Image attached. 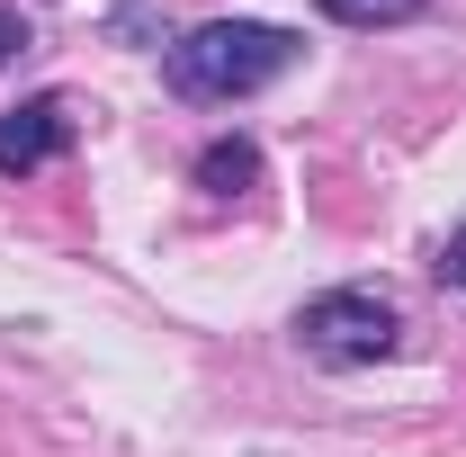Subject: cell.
Returning <instances> with one entry per match:
<instances>
[{"mask_svg": "<svg viewBox=\"0 0 466 457\" xmlns=\"http://www.w3.org/2000/svg\"><path fill=\"white\" fill-rule=\"evenodd\" d=\"M72 144H81V117H72V99H63V90H36V99L0 108V179L55 171Z\"/></svg>", "mask_w": 466, "mask_h": 457, "instance_id": "3957f363", "label": "cell"}, {"mask_svg": "<svg viewBox=\"0 0 466 457\" xmlns=\"http://www.w3.org/2000/svg\"><path fill=\"white\" fill-rule=\"evenodd\" d=\"M198 188H207V198H251V188H260V144H251V135H216V144L198 153Z\"/></svg>", "mask_w": 466, "mask_h": 457, "instance_id": "277c9868", "label": "cell"}, {"mask_svg": "<svg viewBox=\"0 0 466 457\" xmlns=\"http://www.w3.org/2000/svg\"><path fill=\"white\" fill-rule=\"evenodd\" d=\"M296 27H269V18H207L188 27L179 46H162V81L198 108H233V99H260L269 81L296 72Z\"/></svg>", "mask_w": 466, "mask_h": 457, "instance_id": "6da1fadb", "label": "cell"}, {"mask_svg": "<svg viewBox=\"0 0 466 457\" xmlns=\"http://www.w3.org/2000/svg\"><path fill=\"white\" fill-rule=\"evenodd\" d=\"M431 279H440V287H466V225L440 233V251H431Z\"/></svg>", "mask_w": 466, "mask_h": 457, "instance_id": "8992f818", "label": "cell"}, {"mask_svg": "<svg viewBox=\"0 0 466 457\" xmlns=\"http://www.w3.org/2000/svg\"><path fill=\"white\" fill-rule=\"evenodd\" d=\"M18 55H27V18L0 0V63H18Z\"/></svg>", "mask_w": 466, "mask_h": 457, "instance_id": "52a82bcc", "label": "cell"}, {"mask_svg": "<svg viewBox=\"0 0 466 457\" xmlns=\"http://www.w3.org/2000/svg\"><path fill=\"white\" fill-rule=\"evenodd\" d=\"M332 27H359V36H377V27H404V18H421L431 0H314Z\"/></svg>", "mask_w": 466, "mask_h": 457, "instance_id": "5b68a950", "label": "cell"}, {"mask_svg": "<svg viewBox=\"0 0 466 457\" xmlns=\"http://www.w3.org/2000/svg\"><path fill=\"white\" fill-rule=\"evenodd\" d=\"M296 350H305L314 368L350 377V368H377V359H395V350H404V314H395V296H386V287H368V279L323 287V296H305V305H296Z\"/></svg>", "mask_w": 466, "mask_h": 457, "instance_id": "7a4b0ae2", "label": "cell"}]
</instances>
